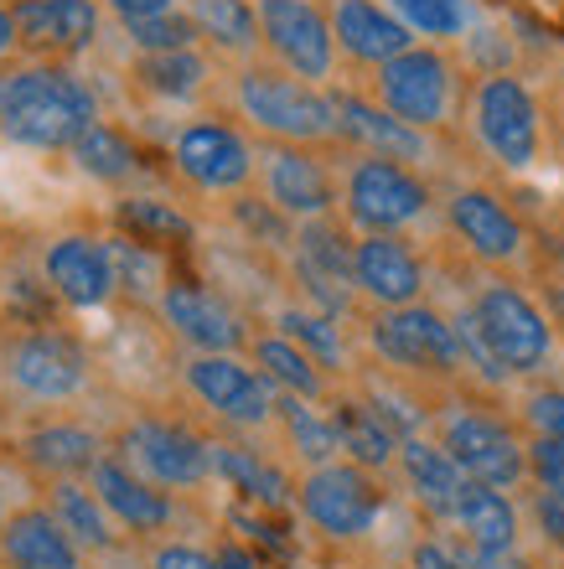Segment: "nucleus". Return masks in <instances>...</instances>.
Wrapping results in <instances>:
<instances>
[{
  "mask_svg": "<svg viewBox=\"0 0 564 569\" xmlns=\"http://www.w3.org/2000/svg\"><path fill=\"white\" fill-rule=\"evenodd\" d=\"M166 166L187 192L234 202L259 187V140L234 114H192L166 140Z\"/></svg>",
  "mask_w": 564,
  "mask_h": 569,
  "instance_id": "0eeeda50",
  "label": "nucleus"
},
{
  "mask_svg": "<svg viewBox=\"0 0 564 569\" xmlns=\"http://www.w3.org/2000/svg\"><path fill=\"white\" fill-rule=\"evenodd\" d=\"M431 435L451 450V461L482 487L497 492H518L528 481V435L497 409L476 405V399H446L435 409Z\"/></svg>",
  "mask_w": 564,
  "mask_h": 569,
  "instance_id": "f8f14e48",
  "label": "nucleus"
},
{
  "mask_svg": "<svg viewBox=\"0 0 564 569\" xmlns=\"http://www.w3.org/2000/svg\"><path fill=\"white\" fill-rule=\"evenodd\" d=\"M224 99H228V114H234L259 146L342 150L332 89L285 73L280 62H269V58L234 62L224 78Z\"/></svg>",
  "mask_w": 564,
  "mask_h": 569,
  "instance_id": "7ed1b4c3",
  "label": "nucleus"
},
{
  "mask_svg": "<svg viewBox=\"0 0 564 569\" xmlns=\"http://www.w3.org/2000/svg\"><path fill=\"white\" fill-rule=\"evenodd\" d=\"M109 450L166 492H197L212 481V435L181 415L140 409L109 430Z\"/></svg>",
  "mask_w": 564,
  "mask_h": 569,
  "instance_id": "9b49d317",
  "label": "nucleus"
},
{
  "mask_svg": "<svg viewBox=\"0 0 564 569\" xmlns=\"http://www.w3.org/2000/svg\"><path fill=\"white\" fill-rule=\"evenodd\" d=\"M534 523H538V533L554 543L564 555V502L560 497H544V492H534Z\"/></svg>",
  "mask_w": 564,
  "mask_h": 569,
  "instance_id": "49530a36",
  "label": "nucleus"
},
{
  "mask_svg": "<svg viewBox=\"0 0 564 569\" xmlns=\"http://www.w3.org/2000/svg\"><path fill=\"white\" fill-rule=\"evenodd\" d=\"M347 161L337 166L342 177V223L353 233H415L441 212L435 181L404 161L384 156H363V150H342Z\"/></svg>",
  "mask_w": 564,
  "mask_h": 569,
  "instance_id": "423d86ee",
  "label": "nucleus"
},
{
  "mask_svg": "<svg viewBox=\"0 0 564 569\" xmlns=\"http://www.w3.org/2000/svg\"><path fill=\"white\" fill-rule=\"evenodd\" d=\"M6 512H11V508H6V492H0V523H6Z\"/></svg>",
  "mask_w": 564,
  "mask_h": 569,
  "instance_id": "603ef678",
  "label": "nucleus"
},
{
  "mask_svg": "<svg viewBox=\"0 0 564 569\" xmlns=\"http://www.w3.org/2000/svg\"><path fill=\"white\" fill-rule=\"evenodd\" d=\"M212 481H224L228 492H238L249 508H296V481L285 477L280 461L254 450L244 435H212Z\"/></svg>",
  "mask_w": 564,
  "mask_h": 569,
  "instance_id": "a878e982",
  "label": "nucleus"
},
{
  "mask_svg": "<svg viewBox=\"0 0 564 569\" xmlns=\"http://www.w3.org/2000/svg\"><path fill=\"white\" fill-rule=\"evenodd\" d=\"M0 565L6 569H83V549L47 502H21L0 523Z\"/></svg>",
  "mask_w": 564,
  "mask_h": 569,
  "instance_id": "393cba45",
  "label": "nucleus"
},
{
  "mask_svg": "<svg viewBox=\"0 0 564 569\" xmlns=\"http://www.w3.org/2000/svg\"><path fill=\"white\" fill-rule=\"evenodd\" d=\"M466 352V378L476 383H513V378L550 373L560 327L538 306V296L518 274H482L466 290L461 311H451Z\"/></svg>",
  "mask_w": 564,
  "mask_h": 569,
  "instance_id": "f257e3e1",
  "label": "nucleus"
},
{
  "mask_svg": "<svg viewBox=\"0 0 564 569\" xmlns=\"http://www.w3.org/2000/svg\"><path fill=\"white\" fill-rule=\"evenodd\" d=\"M89 487L99 492V502L109 508V518H115L130 539H156V533H171V523L181 518L177 492H166V487L146 481L140 471H130L115 450H109L105 461L89 471Z\"/></svg>",
  "mask_w": 564,
  "mask_h": 569,
  "instance_id": "5701e85b",
  "label": "nucleus"
},
{
  "mask_svg": "<svg viewBox=\"0 0 564 569\" xmlns=\"http://www.w3.org/2000/svg\"><path fill=\"white\" fill-rule=\"evenodd\" d=\"M119 27L125 21H150V16H166V11H181V0H99Z\"/></svg>",
  "mask_w": 564,
  "mask_h": 569,
  "instance_id": "a18cd8bd",
  "label": "nucleus"
},
{
  "mask_svg": "<svg viewBox=\"0 0 564 569\" xmlns=\"http://www.w3.org/2000/svg\"><path fill=\"white\" fill-rule=\"evenodd\" d=\"M518 420H523V435H538V440L564 446V389L560 383H534V389L523 393Z\"/></svg>",
  "mask_w": 564,
  "mask_h": 569,
  "instance_id": "a19ab883",
  "label": "nucleus"
},
{
  "mask_svg": "<svg viewBox=\"0 0 564 569\" xmlns=\"http://www.w3.org/2000/svg\"><path fill=\"white\" fill-rule=\"evenodd\" d=\"M249 358H254V368H259V373H265L280 393H290V399L332 405V393H337V378H332L327 368L306 352V347L290 342V337H285V331H275V327H254Z\"/></svg>",
  "mask_w": 564,
  "mask_h": 569,
  "instance_id": "c756f323",
  "label": "nucleus"
},
{
  "mask_svg": "<svg viewBox=\"0 0 564 569\" xmlns=\"http://www.w3.org/2000/svg\"><path fill=\"white\" fill-rule=\"evenodd\" d=\"M353 290L368 311H399V306L431 300V264L404 233H357Z\"/></svg>",
  "mask_w": 564,
  "mask_h": 569,
  "instance_id": "6ab92c4d",
  "label": "nucleus"
},
{
  "mask_svg": "<svg viewBox=\"0 0 564 569\" xmlns=\"http://www.w3.org/2000/svg\"><path fill=\"white\" fill-rule=\"evenodd\" d=\"M441 223L461 243V254L487 274H523L534 259V233L523 212L487 181H461L441 197Z\"/></svg>",
  "mask_w": 564,
  "mask_h": 569,
  "instance_id": "ddd939ff",
  "label": "nucleus"
},
{
  "mask_svg": "<svg viewBox=\"0 0 564 569\" xmlns=\"http://www.w3.org/2000/svg\"><path fill=\"white\" fill-rule=\"evenodd\" d=\"M368 93L425 136L456 130L461 109H466V78L441 42H415L409 52L388 58L378 73H368Z\"/></svg>",
  "mask_w": 564,
  "mask_h": 569,
  "instance_id": "1a4fd4ad",
  "label": "nucleus"
},
{
  "mask_svg": "<svg viewBox=\"0 0 564 569\" xmlns=\"http://www.w3.org/2000/svg\"><path fill=\"white\" fill-rule=\"evenodd\" d=\"M42 492H47L42 502L58 512V523L73 533L83 555H115L119 543H125V528L109 518V508L99 502V492L89 487V477L83 481H47Z\"/></svg>",
  "mask_w": 564,
  "mask_h": 569,
  "instance_id": "2f4dec72",
  "label": "nucleus"
},
{
  "mask_svg": "<svg viewBox=\"0 0 564 569\" xmlns=\"http://www.w3.org/2000/svg\"><path fill=\"white\" fill-rule=\"evenodd\" d=\"M461 124H466L472 146L482 150L497 171H507V177H528V171L544 161V146H550L544 104H538L534 83H528L518 68L476 73L472 83H466Z\"/></svg>",
  "mask_w": 564,
  "mask_h": 569,
  "instance_id": "39448f33",
  "label": "nucleus"
},
{
  "mask_svg": "<svg viewBox=\"0 0 564 569\" xmlns=\"http://www.w3.org/2000/svg\"><path fill=\"white\" fill-rule=\"evenodd\" d=\"M332 37H337L342 62H353L363 73H378L388 58H399L419 42L384 0H327Z\"/></svg>",
  "mask_w": 564,
  "mask_h": 569,
  "instance_id": "b1692460",
  "label": "nucleus"
},
{
  "mask_svg": "<svg viewBox=\"0 0 564 569\" xmlns=\"http://www.w3.org/2000/svg\"><path fill=\"white\" fill-rule=\"evenodd\" d=\"M476 6H482V0H476Z\"/></svg>",
  "mask_w": 564,
  "mask_h": 569,
  "instance_id": "864d4df0",
  "label": "nucleus"
},
{
  "mask_svg": "<svg viewBox=\"0 0 564 569\" xmlns=\"http://www.w3.org/2000/svg\"><path fill=\"white\" fill-rule=\"evenodd\" d=\"M177 383L228 435H265L280 420V389L254 368L249 352H181Z\"/></svg>",
  "mask_w": 564,
  "mask_h": 569,
  "instance_id": "9d476101",
  "label": "nucleus"
},
{
  "mask_svg": "<svg viewBox=\"0 0 564 569\" xmlns=\"http://www.w3.org/2000/svg\"><path fill=\"white\" fill-rule=\"evenodd\" d=\"M550 316H554V327H560V337H564V270L550 280Z\"/></svg>",
  "mask_w": 564,
  "mask_h": 569,
  "instance_id": "3c124183",
  "label": "nucleus"
},
{
  "mask_svg": "<svg viewBox=\"0 0 564 569\" xmlns=\"http://www.w3.org/2000/svg\"><path fill=\"white\" fill-rule=\"evenodd\" d=\"M42 284L47 296L62 300L68 311H105L119 296L115 274V249L109 233L93 228H62L42 243Z\"/></svg>",
  "mask_w": 564,
  "mask_h": 569,
  "instance_id": "a211bd4d",
  "label": "nucleus"
},
{
  "mask_svg": "<svg viewBox=\"0 0 564 569\" xmlns=\"http://www.w3.org/2000/svg\"><path fill=\"white\" fill-rule=\"evenodd\" d=\"M16 461L42 481H83L93 466L109 456V435L99 425L78 420V415H37L27 430L11 440Z\"/></svg>",
  "mask_w": 564,
  "mask_h": 569,
  "instance_id": "aec40b11",
  "label": "nucleus"
},
{
  "mask_svg": "<svg viewBox=\"0 0 564 569\" xmlns=\"http://www.w3.org/2000/svg\"><path fill=\"white\" fill-rule=\"evenodd\" d=\"M466 569H534L518 549H472L466 543Z\"/></svg>",
  "mask_w": 564,
  "mask_h": 569,
  "instance_id": "de8ad7c7",
  "label": "nucleus"
},
{
  "mask_svg": "<svg viewBox=\"0 0 564 569\" xmlns=\"http://www.w3.org/2000/svg\"><path fill=\"white\" fill-rule=\"evenodd\" d=\"M275 212L290 223H321L342 212V177L332 166V150L311 146H259V187Z\"/></svg>",
  "mask_w": 564,
  "mask_h": 569,
  "instance_id": "dca6fc26",
  "label": "nucleus"
},
{
  "mask_svg": "<svg viewBox=\"0 0 564 569\" xmlns=\"http://www.w3.org/2000/svg\"><path fill=\"white\" fill-rule=\"evenodd\" d=\"M259 6V42L265 58L280 62L285 73L306 78L332 89L342 68L337 37H332V16L321 0H254Z\"/></svg>",
  "mask_w": 564,
  "mask_h": 569,
  "instance_id": "f3484780",
  "label": "nucleus"
},
{
  "mask_svg": "<svg viewBox=\"0 0 564 569\" xmlns=\"http://www.w3.org/2000/svg\"><path fill=\"white\" fill-rule=\"evenodd\" d=\"M275 435H280V446L290 450V461H296L300 471L342 461V435H337V420H332L327 405H311V399H290V393H280V420H275Z\"/></svg>",
  "mask_w": 564,
  "mask_h": 569,
  "instance_id": "c9c22d12",
  "label": "nucleus"
},
{
  "mask_svg": "<svg viewBox=\"0 0 564 569\" xmlns=\"http://www.w3.org/2000/svg\"><path fill=\"white\" fill-rule=\"evenodd\" d=\"M109 249H115V274H119V296H130L140 311H150L161 290L171 284V259L166 249H150V243L130 239V233H109Z\"/></svg>",
  "mask_w": 564,
  "mask_h": 569,
  "instance_id": "4c0bfd02",
  "label": "nucleus"
},
{
  "mask_svg": "<svg viewBox=\"0 0 564 569\" xmlns=\"http://www.w3.org/2000/svg\"><path fill=\"white\" fill-rule=\"evenodd\" d=\"M212 555H218V569H269L254 543H238V539H224Z\"/></svg>",
  "mask_w": 564,
  "mask_h": 569,
  "instance_id": "09e8293b",
  "label": "nucleus"
},
{
  "mask_svg": "<svg viewBox=\"0 0 564 569\" xmlns=\"http://www.w3.org/2000/svg\"><path fill=\"white\" fill-rule=\"evenodd\" d=\"M21 58V37H16V16H11V0H0V68Z\"/></svg>",
  "mask_w": 564,
  "mask_h": 569,
  "instance_id": "8fccbe9b",
  "label": "nucleus"
},
{
  "mask_svg": "<svg viewBox=\"0 0 564 569\" xmlns=\"http://www.w3.org/2000/svg\"><path fill=\"white\" fill-rule=\"evenodd\" d=\"M332 109H337L342 150H363V156H384V161H404L425 171L441 161V136H425L415 124H404L399 114H388L373 93L363 89H332Z\"/></svg>",
  "mask_w": 564,
  "mask_h": 569,
  "instance_id": "4be33fe9",
  "label": "nucleus"
},
{
  "mask_svg": "<svg viewBox=\"0 0 564 569\" xmlns=\"http://www.w3.org/2000/svg\"><path fill=\"white\" fill-rule=\"evenodd\" d=\"M384 6L415 31L419 42H441V47L466 42L476 31V21H482L476 0H384Z\"/></svg>",
  "mask_w": 564,
  "mask_h": 569,
  "instance_id": "58836bf2",
  "label": "nucleus"
},
{
  "mask_svg": "<svg viewBox=\"0 0 564 569\" xmlns=\"http://www.w3.org/2000/svg\"><path fill=\"white\" fill-rule=\"evenodd\" d=\"M93 120H105V104L73 62L16 58L0 68V140L37 156H68Z\"/></svg>",
  "mask_w": 564,
  "mask_h": 569,
  "instance_id": "f03ea898",
  "label": "nucleus"
},
{
  "mask_svg": "<svg viewBox=\"0 0 564 569\" xmlns=\"http://www.w3.org/2000/svg\"><path fill=\"white\" fill-rule=\"evenodd\" d=\"M275 331H285L290 342H300L306 352H311L321 368H327L332 378H347L353 373V347H347V321L332 311H316V306H306V300H290V306H280L275 311V321H269Z\"/></svg>",
  "mask_w": 564,
  "mask_h": 569,
  "instance_id": "e433bc0d",
  "label": "nucleus"
},
{
  "mask_svg": "<svg viewBox=\"0 0 564 569\" xmlns=\"http://www.w3.org/2000/svg\"><path fill=\"white\" fill-rule=\"evenodd\" d=\"M115 228L130 233V239L150 243V249H187L197 243V218L181 202L171 197H156V192H125L115 202Z\"/></svg>",
  "mask_w": 564,
  "mask_h": 569,
  "instance_id": "72a5a7b5",
  "label": "nucleus"
},
{
  "mask_svg": "<svg viewBox=\"0 0 564 569\" xmlns=\"http://www.w3.org/2000/svg\"><path fill=\"white\" fill-rule=\"evenodd\" d=\"M388 508V492H384V477L378 471H363L357 461H327V466H311L300 471L296 481V512L306 523L332 543H357L368 539L378 518Z\"/></svg>",
  "mask_w": 564,
  "mask_h": 569,
  "instance_id": "4468645a",
  "label": "nucleus"
},
{
  "mask_svg": "<svg viewBox=\"0 0 564 569\" xmlns=\"http://www.w3.org/2000/svg\"><path fill=\"white\" fill-rule=\"evenodd\" d=\"M181 11L192 16V27L202 31V47H208L218 62L265 58L259 6H254V0H181Z\"/></svg>",
  "mask_w": 564,
  "mask_h": 569,
  "instance_id": "7c9ffc66",
  "label": "nucleus"
},
{
  "mask_svg": "<svg viewBox=\"0 0 564 569\" xmlns=\"http://www.w3.org/2000/svg\"><path fill=\"white\" fill-rule=\"evenodd\" d=\"M363 342L378 358V368L415 378V383H461L466 378L461 331L451 311H441L435 300H415L399 311H368Z\"/></svg>",
  "mask_w": 564,
  "mask_h": 569,
  "instance_id": "6e6552de",
  "label": "nucleus"
},
{
  "mask_svg": "<svg viewBox=\"0 0 564 569\" xmlns=\"http://www.w3.org/2000/svg\"><path fill=\"white\" fill-rule=\"evenodd\" d=\"M146 569H218V555L187 539H161V543H150Z\"/></svg>",
  "mask_w": 564,
  "mask_h": 569,
  "instance_id": "37998d69",
  "label": "nucleus"
},
{
  "mask_svg": "<svg viewBox=\"0 0 564 569\" xmlns=\"http://www.w3.org/2000/svg\"><path fill=\"white\" fill-rule=\"evenodd\" d=\"M68 166L78 177L99 181V187H130L140 171H146V156L130 140V130H119L115 120H93L83 136L68 150Z\"/></svg>",
  "mask_w": 564,
  "mask_h": 569,
  "instance_id": "473e14b6",
  "label": "nucleus"
},
{
  "mask_svg": "<svg viewBox=\"0 0 564 569\" xmlns=\"http://www.w3.org/2000/svg\"><path fill=\"white\" fill-rule=\"evenodd\" d=\"M125 42L130 52H181V47H202V31L192 27L187 11H166V16H150V21H125Z\"/></svg>",
  "mask_w": 564,
  "mask_h": 569,
  "instance_id": "ea45409f",
  "label": "nucleus"
},
{
  "mask_svg": "<svg viewBox=\"0 0 564 569\" xmlns=\"http://www.w3.org/2000/svg\"><path fill=\"white\" fill-rule=\"evenodd\" d=\"M409 569H466V555H456V549L441 539H419L415 549H409Z\"/></svg>",
  "mask_w": 564,
  "mask_h": 569,
  "instance_id": "c03bdc74",
  "label": "nucleus"
},
{
  "mask_svg": "<svg viewBox=\"0 0 564 569\" xmlns=\"http://www.w3.org/2000/svg\"><path fill=\"white\" fill-rule=\"evenodd\" d=\"M21 58L73 62L105 42V6L99 0H11Z\"/></svg>",
  "mask_w": 564,
  "mask_h": 569,
  "instance_id": "412c9836",
  "label": "nucleus"
},
{
  "mask_svg": "<svg viewBox=\"0 0 564 569\" xmlns=\"http://www.w3.org/2000/svg\"><path fill=\"white\" fill-rule=\"evenodd\" d=\"M451 528H461V539L472 549H518V502L497 487H482V481H466L456 512H451Z\"/></svg>",
  "mask_w": 564,
  "mask_h": 569,
  "instance_id": "f704fd0d",
  "label": "nucleus"
},
{
  "mask_svg": "<svg viewBox=\"0 0 564 569\" xmlns=\"http://www.w3.org/2000/svg\"><path fill=\"white\" fill-rule=\"evenodd\" d=\"M327 409H332V420H337L342 456H347V461H357L363 471H378V477H388V471L399 466L404 435L384 420V409L373 405L363 389H337Z\"/></svg>",
  "mask_w": 564,
  "mask_h": 569,
  "instance_id": "c85d7f7f",
  "label": "nucleus"
},
{
  "mask_svg": "<svg viewBox=\"0 0 564 569\" xmlns=\"http://www.w3.org/2000/svg\"><path fill=\"white\" fill-rule=\"evenodd\" d=\"M399 481L404 492L415 497L419 512H431V518H441V523H451V512H456L461 492H466V471H461L456 461H451V450L435 440V435H409L399 446Z\"/></svg>",
  "mask_w": 564,
  "mask_h": 569,
  "instance_id": "bb28decb",
  "label": "nucleus"
},
{
  "mask_svg": "<svg viewBox=\"0 0 564 569\" xmlns=\"http://www.w3.org/2000/svg\"><path fill=\"white\" fill-rule=\"evenodd\" d=\"M528 481H534L544 497H560L564 502V446L528 435Z\"/></svg>",
  "mask_w": 564,
  "mask_h": 569,
  "instance_id": "79ce46f5",
  "label": "nucleus"
},
{
  "mask_svg": "<svg viewBox=\"0 0 564 569\" xmlns=\"http://www.w3.org/2000/svg\"><path fill=\"white\" fill-rule=\"evenodd\" d=\"M99 389V362L93 347L68 327L37 321L0 337V393L37 415L78 409Z\"/></svg>",
  "mask_w": 564,
  "mask_h": 569,
  "instance_id": "20e7f679",
  "label": "nucleus"
},
{
  "mask_svg": "<svg viewBox=\"0 0 564 569\" xmlns=\"http://www.w3.org/2000/svg\"><path fill=\"white\" fill-rule=\"evenodd\" d=\"M150 316L181 352H249L254 342L249 316L238 311L224 290H212L192 274H171Z\"/></svg>",
  "mask_w": 564,
  "mask_h": 569,
  "instance_id": "2eb2a0df",
  "label": "nucleus"
},
{
  "mask_svg": "<svg viewBox=\"0 0 564 569\" xmlns=\"http://www.w3.org/2000/svg\"><path fill=\"white\" fill-rule=\"evenodd\" d=\"M130 89H140L156 104H197L218 83V58L208 47H181V52H140L125 68Z\"/></svg>",
  "mask_w": 564,
  "mask_h": 569,
  "instance_id": "cd10ccee",
  "label": "nucleus"
}]
</instances>
